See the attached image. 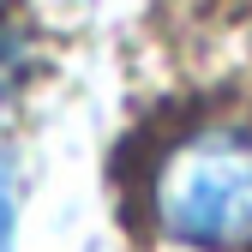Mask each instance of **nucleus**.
Masks as SVG:
<instances>
[{"label":"nucleus","instance_id":"obj_1","mask_svg":"<svg viewBox=\"0 0 252 252\" xmlns=\"http://www.w3.org/2000/svg\"><path fill=\"white\" fill-rule=\"evenodd\" d=\"M156 228L192 252L252 246V132L204 126L186 132L150 174Z\"/></svg>","mask_w":252,"mask_h":252},{"label":"nucleus","instance_id":"obj_2","mask_svg":"<svg viewBox=\"0 0 252 252\" xmlns=\"http://www.w3.org/2000/svg\"><path fill=\"white\" fill-rule=\"evenodd\" d=\"M24 84H30V36H24V24L0 18V120L18 108Z\"/></svg>","mask_w":252,"mask_h":252},{"label":"nucleus","instance_id":"obj_3","mask_svg":"<svg viewBox=\"0 0 252 252\" xmlns=\"http://www.w3.org/2000/svg\"><path fill=\"white\" fill-rule=\"evenodd\" d=\"M12 228H18V180L12 162L0 156V252H12Z\"/></svg>","mask_w":252,"mask_h":252}]
</instances>
